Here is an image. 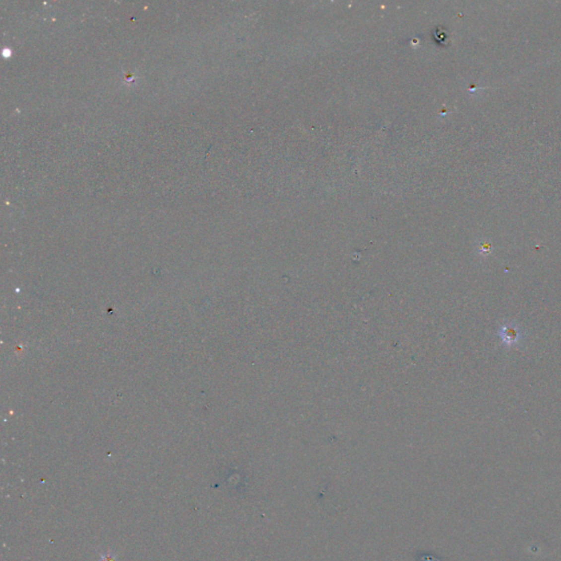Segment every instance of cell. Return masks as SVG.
Wrapping results in <instances>:
<instances>
[{
	"instance_id": "1",
	"label": "cell",
	"mask_w": 561,
	"mask_h": 561,
	"mask_svg": "<svg viewBox=\"0 0 561 561\" xmlns=\"http://www.w3.org/2000/svg\"><path fill=\"white\" fill-rule=\"evenodd\" d=\"M100 561H116L112 556H103V558Z\"/></svg>"
}]
</instances>
